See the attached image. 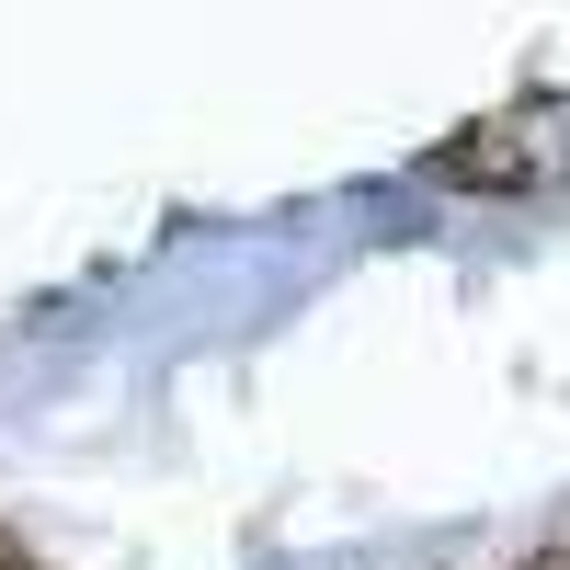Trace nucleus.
<instances>
[{
	"mask_svg": "<svg viewBox=\"0 0 570 570\" xmlns=\"http://www.w3.org/2000/svg\"><path fill=\"white\" fill-rule=\"evenodd\" d=\"M434 171H445V183H525V160H513V149H445Z\"/></svg>",
	"mask_w": 570,
	"mask_h": 570,
	"instance_id": "1",
	"label": "nucleus"
},
{
	"mask_svg": "<svg viewBox=\"0 0 570 570\" xmlns=\"http://www.w3.org/2000/svg\"><path fill=\"white\" fill-rule=\"evenodd\" d=\"M0 570H23V559H12V548H0Z\"/></svg>",
	"mask_w": 570,
	"mask_h": 570,
	"instance_id": "2",
	"label": "nucleus"
}]
</instances>
